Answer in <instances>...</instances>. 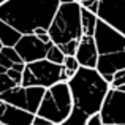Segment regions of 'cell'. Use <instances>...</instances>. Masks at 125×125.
<instances>
[{
	"mask_svg": "<svg viewBox=\"0 0 125 125\" xmlns=\"http://www.w3.org/2000/svg\"><path fill=\"white\" fill-rule=\"evenodd\" d=\"M21 38V33L18 30H14L13 27H10L8 24H5L3 21H0V43L2 46H8V48H14V44Z\"/></svg>",
	"mask_w": 125,
	"mask_h": 125,
	"instance_id": "obj_14",
	"label": "cell"
},
{
	"mask_svg": "<svg viewBox=\"0 0 125 125\" xmlns=\"http://www.w3.org/2000/svg\"><path fill=\"white\" fill-rule=\"evenodd\" d=\"M44 94V89L41 87H22L14 85L13 89L0 94V101L8 103L11 106L21 108L30 114H35L40 106V101Z\"/></svg>",
	"mask_w": 125,
	"mask_h": 125,
	"instance_id": "obj_6",
	"label": "cell"
},
{
	"mask_svg": "<svg viewBox=\"0 0 125 125\" xmlns=\"http://www.w3.org/2000/svg\"><path fill=\"white\" fill-rule=\"evenodd\" d=\"M84 125H103V122H101V119H100V114L97 113V114H92V116H89Z\"/></svg>",
	"mask_w": 125,
	"mask_h": 125,
	"instance_id": "obj_24",
	"label": "cell"
},
{
	"mask_svg": "<svg viewBox=\"0 0 125 125\" xmlns=\"http://www.w3.org/2000/svg\"><path fill=\"white\" fill-rule=\"evenodd\" d=\"M0 54H3L8 60H11V63H18V62H21V59H19V55L16 54L14 48H8V46H3L2 49H0Z\"/></svg>",
	"mask_w": 125,
	"mask_h": 125,
	"instance_id": "obj_19",
	"label": "cell"
},
{
	"mask_svg": "<svg viewBox=\"0 0 125 125\" xmlns=\"http://www.w3.org/2000/svg\"><path fill=\"white\" fill-rule=\"evenodd\" d=\"M60 70H62V65H54L51 62H48L46 59L32 62V63H25L19 85L48 89L51 85L60 83V79H59Z\"/></svg>",
	"mask_w": 125,
	"mask_h": 125,
	"instance_id": "obj_5",
	"label": "cell"
},
{
	"mask_svg": "<svg viewBox=\"0 0 125 125\" xmlns=\"http://www.w3.org/2000/svg\"><path fill=\"white\" fill-rule=\"evenodd\" d=\"M2 48H3V46H2V43H0V49H2Z\"/></svg>",
	"mask_w": 125,
	"mask_h": 125,
	"instance_id": "obj_34",
	"label": "cell"
},
{
	"mask_svg": "<svg viewBox=\"0 0 125 125\" xmlns=\"http://www.w3.org/2000/svg\"><path fill=\"white\" fill-rule=\"evenodd\" d=\"M79 5L85 8L87 11L97 14V8H98V0H87V2H79Z\"/></svg>",
	"mask_w": 125,
	"mask_h": 125,
	"instance_id": "obj_22",
	"label": "cell"
},
{
	"mask_svg": "<svg viewBox=\"0 0 125 125\" xmlns=\"http://www.w3.org/2000/svg\"><path fill=\"white\" fill-rule=\"evenodd\" d=\"M2 73H6V68H3V67H0V74Z\"/></svg>",
	"mask_w": 125,
	"mask_h": 125,
	"instance_id": "obj_29",
	"label": "cell"
},
{
	"mask_svg": "<svg viewBox=\"0 0 125 125\" xmlns=\"http://www.w3.org/2000/svg\"><path fill=\"white\" fill-rule=\"evenodd\" d=\"M3 2H5V0H0V5H2V3H3Z\"/></svg>",
	"mask_w": 125,
	"mask_h": 125,
	"instance_id": "obj_31",
	"label": "cell"
},
{
	"mask_svg": "<svg viewBox=\"0 0 125 125\" xmlns=\"http://www.w3.org/2000/svg\"><path fill=\"white\" fill-rule=\"evenodd\" d=\"M74 59H76L78 65L84 68H95L98 59V52L95 48V43L92 37L83 35L78 41V48L74 51Z\"/></svg>",
	"mask_w": 125,
	"mask_h": 125,
	"instance_id": "obj_12",
	"label": "cell"
},
{
	"mask_svg": "<svg viewBox=\"0 0 125 125\" xmlns=\"http://www.w3.org/2000/svg\"><path fill=\"white\" fill-rule=\"evenodd\" d=\"M59 8V0H5L0 5V21L21 35L35 29H48Z\"/></svg>",
	"mask_w": 125,
	"mask_h": 125,
	"instance_id": "obj_2",
	"label": "cell"
},
{
	"mask_svg": "<svg viewBox=\"0 0 125 125\" xmlns=\"http://www.w3.org/2000/svg\"><path fill=\"white\" fill-rule=\"evenodd\" d=\"M79 19H81V30H83V35L92 37V35H94V30H95V24H97V16L81 6Z\"/></svg>",
	"mask_w": 125,
	"mask_h": 125,
	"instance_id": "obj_15",
	"label": "cell"
},
{
	"mask_svg": "<svg viewBox=\"0 0 125 125\" xmlns=\"http://www.w3.org/2000/svg\"><path fill=\"white\" fill-rule=\"evenodd\" d=\"M6 76H8L16 85L21 84V76H22V73H19V71H14V70H11V68H10V70H6Z\"/></svg>",
	"mask_w": 125,
	"mask_h": 125,
	"instance_id": "obj_23",
	"label": "cell"
},
{
	"mask_svg": "<svg viewBox=\"0 0 125 125\" xmlns=\"http://www.w3.org/2000/svg\"><path fill=\"white\" fill-rule=\"evenodd\" d=\"M71 95L67 83H57L44 89V94L37 109V116L44 117L52 125H62L70 116Z\"/></svg>",
	"mask_w": 125,
	"mask_h": 125,
	"instance_id": "obj_4",
	"label": "cell"
},
{
	"mask_svg": "<svg viewBox=\"0 0 125 125\" xmlns=\"http://www.w3.org/2000/svg\"><path fill=\"white\" fill-rule=\"evenodd\" d=\"M103 125H117V124H103Z\"/></svg>",
	"mask_w": 125,
	"mask_h": 125,
	"instance_id": "obj_30",
	"label": "cell"
},
{
	"mask_svg": "<svg viewBox=\"0 0 125 125\" xmlns=\"http://www.w3.org/2000/svg\"><path fill=\"white\" fill-rule=\"evenodd\" d=\"M92 38H94L98 55L125 51V35L117 32L116 29L109 27L104 22H101L100 19H97Z\"/></svg>",
	"mask_w": 125,
	"mask_h": 125,
	"instance_id": "obj_7",
	"label": "cell"
},
{
	"mask_svg": "<svg viewBox=\"0 0 125 125\" xmlns=\"http://www.w3.org/2000/svg\"><path fill=\"white\" fill-rule=\"evenodd\" d=\"M11 60H8V59L5 57V55L3 54H0V67H3V68H6V70H8V68H11Z\"/></svg>",
	"mask_w": 125,
	"mask_h": 125,
	"instance_id": "obj_26",
	"label": "cell"
},
{
	"mask_svg": "<svg viewBox=\"0 0 125 125\" xmlns=\"http://www.w3.org/2000/svg\"><path fill=\"white\" fill-rule=\"evenodd\" d=\"M14 85H16V84L13 83V81L10 79L8 76H6V73H2V74H0V94L10 90V89H13Z\"/></svg>",
	"mask_w": 125,
	"mask_h": 125,
	"instance_id": "obj_21",
	"label": "cell"
},
{
	"mask_svg": "<svg viewBox=\"0 0 125 125\" xmlns=\"http://www.w3.org/2000/svg\"><path fill=\"white\" fill-rule=\"evenodd\" d=\"M73 0H59V5H67V3H71Z\"/></svg>",
	"mask_w": 125,
	"mask_h": 125,
	"instance_id": "obj_28",
	"label": "cell"
},
{
	"mask_svg": "<svg viewBox=\"0 0 125 125\" xmlns=\"http://www.w3.org/2000/svg\"><path fill=\"white\" fill-rule=\"evenodd\" d=\"M24 67H25V63H22V62H18V63H13V65H11V70L22 73V71H24ZM8 70H10V68H8Z\"/></svg>",
	"mask_w": 125,
	"mask_h": 125,
	"instance_id": "obj_27",
	"label": "cell"
},
{
	"mask_svg": "<svg viewBox=\"0 0 125 125\" xmlns=\"http://www.w3.org/2000/svg\"><path fill=\"white\" fill-rule=\"evenodd\" d=\"M32 125H52V124L49 122V120H46L44 117H40V116L35 114L33 119H32Z\"/></svg>",
	"mask_w": 125,
	"mask_h": 125,
	"instance_id": "obj_25",
	"label": "cell"
},
{
	"mask_svg": "<svg viewBox=\"0 0 125 125\" xmlns=\"http://www.w3.org/2000/svg\"><path fill=\"white\" fill-rule=\"evenodd\" d=\"M98 114L103 124L125 125V90L108 89Z\"/></svg>",
	"mask_w": 125,
	"mask_h": 125,
	"instance_id": "obj_8",
	"label": "cell"
},
{
	"mask_svg": "<svg viewBox=\"0 0 125 125\" xmlns=\"http://www.w3.org/2000/svg\"><path fill=\"white\" fill-rule=\"evenodd\" d=\"M67 85L71 95V111L62 125H84L89 116L100 111L109 84L95 68L79 67L67 81Z\"/></svg>",
	"mask_w": 125,
	"mask_h": 125,
	"instance_id": "obj_1",
	"label": "cell"
},
{
	"mask_svg": "<svg viewBox=\"0 0 125 125\" xmlns=\"http://www.w3.org/2000/svg\"><path fill=\"white\" fill-rule=\"evenodd\" d=\"M95 70H97V73L109 84L111 79H113V76H114V73H117V71H120V70H125V51L98 55Z\"/></svg>",
	"mask_w": 125,
	"mask_h": 125,
	"instance_id": "obj_11",
	"label": "cell"
},
{
	"mask_svg": "<svg viewBox=\"0 0 125 125\" xmlns=\"http://www.w3.org/2000/svg\"><path fill=\"white\" fill-rule=\"evenodd\" d=\"M97 19L125 35V0H98Z\"/></svg>",
	"mask_w": 125,
	"mask_h": 125,
	"instance_id": "obj_9",
	"label": "cell"
},
{
	"mask_svg": "<svg viewBox=\"0 0 125 125\" xmlns=\"http://www.w3.org/2000/svg\"><path fill=\"white\" fill-rule=\"evenodd\" d=\"M62 67H63V71H65V74H67V78L70 79V78L76 73V70L79 68V65H78L74 55H65L63 62H62Z\"/></svg>",
	"mask_w": 125,
	"mask_h": 125,
	"instance_id": "obj_17",
	"label": "cell"
},
{
	"mask_svg": "<svg viewBox=\"0 0 125 125\" xmlns=\"http://www.w3.org/2000/svg\"><path fill=\"white\" fill-rule=\"evenodd\" d=\"M60 49V52L63 55H74V51L78 48V41H70V43H65L62 46H57Z\"/></svg>",
	"mask_w": 125,
	"mask_h": 125,
	"instance_id": "obj_20",
	"label": "cell"
},
{
	"mask_svg": "<svg viewBox=\"0 0 125 125\" xmlns=\"http://www.w3.org/2000/svg\"><path fill=\"white\" fill-rule=\"evenodd\" d=\"M0 125H3V124H0Z\"/></svg>",
	"mask_w": 125,
	"mask_h": 125,
	"instance_id": "obj_35",
	"label": "cell"
},
{
	"mask_svg": "<svg viewBox=\"0 0 125 125\" xmlns=\"http://www.w3.org/2000/svg\"><path fill=\"white\" fill-rule=\"evenodd\" d=\"M51 44L52 43L44 44L33 33H27V35H21V38L14 44V51L19 55L22 63H32V62L44 59L46 51L49 49Z\"/></svg>",
	"mask_w": 125,
	"mask_h": 125,
	"instance_id": "obj_10",
	"label": "cell"
},
{
	"mask_svg": "<svg viewBox=\"0 0 125 125\" xmlns=\"http://www.w3.org/2000/svg\"><path fill=\"white\" fill-rule=\"evenodd\" d=\"M44 59H46L48 62H51V63H54V65H62V62H63L65 55L62 54L60 49H59L55 44H51V46H49V49L46 51Z\"/></svg>",
	"mask_w": 125,
	"mask_h": 125,
	"instance_id": "obj_16",
	"label": "cell"
},
{
	"mask_svg": "<svg viewBox=\"0 0 125 125\" xmlns=\"http://www.w3.org/2000/svg\"><path fill=\"white\" fill-rule=\"evenodd\" d=\"M79 11L81 6L78 2L59 5L57 11L48 27V35L52 44L62 46L70 41H79V38L83 37Z\"/></svg>",
	"mask_w": 125,
	"mask_h": 125,
	"instance_id": "obj_3",
	"label": "cell"
},
{
	"mask_svg": "<svg viewBox=\"0 0 125 125\" xmlns=\"http://www.w3.org/2000/svg\"><path fill=\"white\" fill-rule=\"evenodd\" d=\"M33 116L35 114H30L21 108L0 101V124L3 125H32Z\"/></svg>",
	"mask_w": 125,
	"mask_h": 125,
	"instance_id": "obj_13",
	"label": "cell"
},
{
	"mask_svg": "<svg viewBox=\"0 0 125 125\" xmlns=\"http://www.w3.org/2000/svg\"><path fill=\"white\" fill-rule=\"evenodd\" d=\"M79 2H87V0H79Z\"/></svg>",
	"mask_w": 125,
	"mask_h": 125,
	"instance_id": "obj_32",
	"label": "cell"
},
{
	"mask_svg": "<svg viewBox=\"0 0 125 125\" xmlns=\"http://www.w3.org/2000/svg\"><path fill=\"white\" fill-rule=\"evenodd\" d=\"M73 2H78V3H79V0H73Z\"/></svg>",
	"mask_w": 125,
	"mask_h": 125,
	"instance_id": "obj_33",
	"label": "cell"
},
{
	"mask_svg": "<svg viewBox=\"0 0 125 125\" xmlns=\"http://www.w3.org/2000/svg\"><path fill=\"white\" fill-rule=\"evenodd\" d=\"M109 89H117V90H125V70H120L114 73L113 79L109 83Z\"/></svg>",
	"mask_w": 125,
	"mask_h": 125,
	"instance_id": "obj_18",
	"label": "cell"
}]
</instances>
